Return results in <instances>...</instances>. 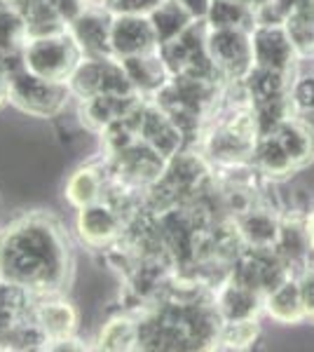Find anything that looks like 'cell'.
Returning a JSON list of instances; mask_svg holds the SVG:
<instances>
[{
    "label": "cell",
    "instance_id": "1",
    "mask_svg": "<svg viewBox=\"0 0 314 352\" xmlns=\"http://www.w3.org/2000/svg\"><path fill=\"white\" fill-rule=\"evenodd\" d=\"M3 277L36 296L64 294L71 282V247L64 228L45 214H26L0 230Z\"/></svg>",
    "mask_w": 314,
    "mask_h": 352
},
{
    "label": "cell",
    "instance_id": "2",
    "mask_svg": "<svg viewBox=\"0 0 314 352\" xmlns=\"http://www.w3.org/2000/svg\"><path fill=\"white\" fill-rule=\"evenodd\" d=\"M10 82V106L21 111L24 116L49 120L59 118L66 111L68 101L73 99L66 82L45 80L31 73L28 68H19L8 78Z\"/></svg>",
    "mask_w": 314,
    "mask_h": 352
},
{
    "label": "cell",
    "instance_id": "3",
    "mask_svg": "<svg viewBox=\"0 0 314 352\" xmlns=\"http://www.w3.org/2000/svg\"><path fill=\"white\" fill-rule=\"evenodd\" d=\"M21 56H24V68L36 76L54 82H68V78L73 76L82 59V50L78 47V43L66 28L54 36L28 38Z\"/></svg>",
    "mask_w": 314,
    "mask_h": 352
},
{
    "label": "cell",
    "instance_id": "4",
    "mask_svg": "<svg viewBox=\"0 0 314 352\" xmlns=\"http://www.w3.org/2000/svg\"><path fill=\"white\" fill-rule=\"evenodd\" d=\"M66 85L78 101L96 94H136L122 61L113 54L82 56Z\"/></svg>",
    "mask_w": 314,
    "mask_h": 352
},
{
    "label": "cell",
    "instance_id": "5",
    "mask_svg": "<svg viewBox=\"0 0 314 352\" xmlns=\"http://www.w3.org/2000/svg\"><path fill=\"white\" fill-rule=\"evenodd\" d=\"M104 162L111 179L144 192L164 174V167H167V157H162L144 141H136L115 155H106Z\"/></svg>",
    "mask_w": 314,
    "mask_h": 352
},
{
    "label": "cell",
    "instance_id": "6",
    "mask_svg": "<svg viewBox=\"0 0 314 352\" xmlns=\"http://www.w3.org/2000/svg\"><path fill=\"white\" fill-rule=\"evenodd\" d=\"M207 47L221 78L244 80L254 68V45L247 28H209Z\"/></svg>",
    "mask_w": 314,
    "mask_h": 352
},
{
    "label": "cell",
    "instance_id": "7",
    "mask_svg": "<svg viewBox=\"0 0 314 352\" xmlns=\"http://www.w3.org/2000/svg\"><path fill=\"white\" fill-rule=\"evenodd\" d=\"M76 228L80 242L94 252H108L111 247L122 240L127 219L117 212L108 200H99L94 204L78 209Z\"/></svg>",
    "mask_w": 314,
    "mask_h": 352
},
{
    "label": "cell",
    "instance_id": "8",
    "mask_svg": "<svg viewBox=\"0 0 314 352\" xmlns=\"http://www.w3.org/2000/svg\"><path fill=\"white\" fill-rule=\"evenodd\" d=\"M111 26L113 14L99 0H89L87 8L68 24V33L82 50V56H106L111 54Z\"/></svg>",
    "mask_w": 314,
    "mask_h": 352
},
{
    "label": "cell",
    "instance_id": "9",
    "mask_svg": "<svg viewBox=\"0 0 314 352\" xmlns=\"http://www.w3.org/2000/svg\"><path fill=\"white\" fill-rule=\"evenodd\" d=\"M139 136L144 144H148L153 151H157L167 160L174 157L179 151H183L188 144L186 134L181 132L179 124L171 120L169 113L153 99H146L144 111H141Z\"/></svg>",
    "mask_w": 314,
    "mask_h": 352
},
{
    "label": "cell",
    "instance_id": "10",
    "mask_svg": "<svg viewBox=\"0 0 314 352\" xmlns=\"http://www.w3.org/2000/svg\"><path fill=\"white\" fill-rule=\"evenodd\" d=\"M157 50V38L148 16L141 14H113L111 26V54L127 59Z\"/></svg>",
    "mask_w": 314,
    "mask_h": 352
},
{
    "label": "cell",
    "instance_id": "11",
    "mask_svg": "<svg viewBox=\"0 0 314 352\" xmlns=\"http://www.w3.org/2000/svg\"><path fill=\"white\" fill-rule=\"evenodd\" d=\"M144 101L139 94H96L78 101V116L85 127L94 134H101L106 127L131 113Z\"/></svg>",
    "mask_w": 314,
    "mask_h": 352
},
{
    "label": "cell",
    "instance_id": "12",
    "mask_svg": "<svg viewBox=\"0 0 314 352\" xmlns=\"http://www.w3.org/2000/svg\"><path fill=\"white\" fill-rule=\"evenodd\" d=\"M33 322L43 329V333L47 336L49 345H52L56 340L76 336L80 315L71 300H66L61 294H52V296H40L36 300Z\"/></svg>",
    "mask_w": 314,
    "mask_h": 352
},
{
    "label": "cell",
    "instance_id": "13",
    "mask_svg": "<svg viewBox=\"0 0 314 352\" xmlns=\"http://www.w3.org/2000/svg\"><path fill=\"white\" fill-rule=\"evenodd\" d=\"M251 45H254V64L287 71L293 64L295 47L289 38L287 26H260L251 31Z\"/></svg>",
    "mask_w": 314,
    "mask_h": 352
},
{
    "label": "cell",
    "instance_id": "14",
    "mask_svg": "<svg viewBox=\"0 0 314 352\" xmlns=\"http://www.w3.org/2000/svg\"><path fill=\"white\" fill-rule=\"evenodd\" d=\"M127 71V78L134 87V92L144 99H155L162 92V87L171 80L167 66H164L159 50H150L144 54H134L127 59H120Z\"/></svg>",
    "mask_w": 314,
    "mask_h": 352
},
{
    "label": "cell",
    "instance_id": "15",
    "mask_svg": "<svg viewBox=\"0 0 314 352\" xmlns=\"http://www.w3.org/2000/svg\"><path fill=\"white\" fill-rule=\"evenodd\" d=\"M108 179L111 176H108L106 162H92L85 164V167H78L76 172L68 176L64 188L68 204L78 212V209L87 207V204L104 200Z\"/></svg>",
    "mask_w": 314,
    "mask_h": 352
},
{
    "label": "cell",
    "instance_id": "16",
    "mask_svg": "<svg viewBox=\"0 0 314 352\" xmlns=\"http://www.w3.org/2000/svg\"><path fill=\"white\" fill-rule=\"evenodd\" d=\"M265 300V296L254 289L239 285L230 277L227 282H223L216 292V308H218L223 322H247L254 320L256 312L260 310V303Z\"/></svg>",
    "mask_w": 314,
    "mask_h": 352
},
{
    "label": "cell",
    "instance_id": "17",
    "mask_svg": "<svg viewBox=\"0 0 314 352\" xmlns=\"http://www.w3.org/2000/svg\"><path fill=\"white\" fill-rule=\"evenodd\" d=\"M237 228L249 249H275L282 223L267 209H247L239 214Z\"/></svg>",
    "mask_w": 314,
    "mask_h": 352
},
{
    "label": "cell",
    "instance_id": "18",
    "mask_svg": "<svg viewBox=\"0 0 314 352\" xmlns=\"http://www.w3.org/2000/svg\"><path fill=\"white\" fill-rule=\"evenodd\" d=\"M38 296L31 294L26 287L10 280H0V329H10L21 322L33 320Z\"/></svg>",
    "mask_w": 314,
    "mask_h": 352
},
{
    "label": "cell",
    "instance_id": "19",
    "mask_svg": "<svg viewBox=\"0 0 314 352\" xmlns=\"http://www.w3.org/2000/svg\"><path fill=\"white\" fill-rule=\"evenodd\" d=\"M265 310L272 320L282 322V324H295L302 317H307L300 294V282L293 280V277L282 282L275 292H270L265 296Z\"/></svg>",
    "mask_w": 314,
    "mask_h": 352
},
{
    "label": "cell",
    "instance_id": "20",
    "mask_svg": "<svg viewBox=\"0 0 314 352\" xmlns=\"http://www.w3.org/2000/svg\"><path fill=\"white\" fill-rule=\"evenodd\" d=\"M251 160H254V164L260 169L262 174L272 176V179H282V176H287L295 169L293 160H291V155L282 146V141H279L277 134L258 136L256 144H254Z\"/></svg>",
    "mask_w": 314,
    "mask_h": 352
},
{
    "label": "cell",
    "instance_id": "21",
    "mask_svg": "<svg viewBox=\"0 0 314 352\" xmlns=\"http://www.w3.org/2000/svg\"><path fill=\"white\" fill-rule=\"evenodd\" d=\"M136 340H139L136 315L120 312V315H113L106 324H101L99 336H96V348L108 352H127L136 350Z\"/></svg>",
    "mask_w": 314,
    "mask_h": 352
},
{
    "label": "cell",
    "instance_id": "22",
    "mask_svg": "<svg viewBox=\"0 0 314 352\" xmlns=\"http://www.w3.org/2000/svg\"><path fill=\"white\" fill-rule=\"evenodd\" d=\"M148 19H150V24H153V31H155L157 47L174 41V38H179L181 33L195 21L192 14L188 12L179 0H162V5L153 10V12L148 14Z\"/></svg>",
    "mask_w": 314,
    "mask_h": 352
},
{
    "label": "cell",
    "instance_id": "23",
    "mask_svg": "<svg viewBox=\"0 0 314 352\" xmlns=\"http://www.w3.org/2000/svg\"><path fill=\"white\" fill-rule=\"evenodd\" d=\"M289 73L287 71H277V68H267V66H256L249 71V76L244 78V89L247 96L251 99V104H258V101L267 99H277V96H287L289 92V82H287Z\"/></svg>",
    "mask_w": 314,
    "mask_h": 352
},
{
    "label": "cell",
    "instance_id": "24",
    "mask_svg": "<svg viewBox=\"0 0 314 352\" xmlns=\"http://www.w3.org/2000/svg\"><path fill=\"white\" fill-rule=\"evenodd\" d=\"M275 134L279 136V141H282V146L287 148L295 167H302V164L314 160V132L305 122L291 118V120L284 122Z\"/></svg>",
    "mask_w": 314,
    "mask_h": 352
},
{
    "label": "cell",
    "instance_id": "25",
    "mask_svg": "<svg viewBox=\"0 0 314 352\" xmlns=\"http://www.w3.org/2000/svg\"><path fill=\"white\" fill-rule=\"evenodd\" d=\"M21 14H24V19H26L28 38L54 36V33H61L68 28L64 16L59 14V10L54 8L52 0H33Z\"/></svg>",
    "mask_w": 314,
    "mask_h": 352
},
{
    "label": "cell",
    "instance_id": "26",
    "mask_svg": "<svg viewBox=\"0 0 314 352\" xmlns=\"http://www.w3.org/2000/svg\"><path fill=\"white\" fill-rule=\"evenodd\" d=\"M204 21L209 28H247L254 21V10L244 0H211Z\"/></svg>",
    "mask_w": 314,
    "mask_h": 352
},
{
    "label": "cell",
    "instance_id": "27",
    "mask_svg": "<svg viewBox=\"0 0 314 352\" xmlns=\"http://www.w3.org/2000/svg\"><path fill=\"white\" fill-rule=\"evenodd\" d=\"M291 106H293L291 94L251 104V113H254V122H256V129H258V136L275 134L284 122L291 120Z\"/></svg>",
    "mask_w": 314,
    "mask_h": 352
},
{
    "label": "cell",
    "instance_id": "28",
    "mask_svg": "<svg viewBox=\"0 0 314 352\" xmlns=\"http://www.w3.org/2000/svg\"><path fill=\"white\" fill-rule=\"evenodd\" d=\"M26 41L24 14L14 8H0V54L21 52Z\"/></svg>",
    "mask_w": 314,
    "mask_h": 352
},
{
    "label": "cell",
    "instance_id": "29",
    "mask_svg": "<svg viewBox=\"0 0 314 352\" xmlns=\"http://www.w3.org/2000/svg\"><path fill=\"white\" fill-rule=\"evenodd\" d=\"M312 242H310V232L307 228H302L298 223H284L279 230V240L275 244V252L282 256L287 263H293L305 256L310 252Z\"/></svg>",
    "mask_w": 314,
    "mask_h": 352
},
{
    "label": "cell",
    "instance_id": "30",
    "mask_svg": "<svg viewBox=\"0 0 314 352\" xmlns=\"http://www.w3.org/2000/svg\"><path fill=\"white\" fill-rule=\"evenodd\" d=\"M287 31L298 54L314 52V14L310 12H293L287 19Z\"/></svg>",
    "mask_w": 314,
    "mask_h": 352
},
{
    "label": "cell",
    "instance_id": "31",
    "mask_svg": "<svg viewBox=\"0 0 314 352\" xmlns=\"http://www.w3.org/2000/svg\"><path fill=\"white\" fill-rule=\"evenodd\" d=\"M111 14H141L148 16L162 0H99Z\"/></svg>",
    "mask_w": 314,
    "mask_h": 352
},
{
    "label": "cell",
    "instance_id": "32",
    "mask_svg": "<svg viewBox=\"0 0 314 352\" xmlns=\"http://www.w3.org/2000/svg\"><path fill=\"white\" fill-rule=\"evenodd\" d=\"M293 106L300 111H314V78H302L291 89Z\"/></svg>",
    "mask_w": 314,
    "mask_h": 352
},
{
    "label": "cell",
    "instance_id": "33",
    "mask_svg": "<svg viewBox=\"0 0 314 352\" xmlns=\"http://www.w3.org/2000/svg\"><path fill=\"white\" fill-rule=\"evenodd\" d=\"M298 282H300V294H302V303H305V312H307V317L314 320V265L302 272V277Z\"/></svg>",
    "mask_w": 314,
    "mask_h": 352
},
{
    "label": "cell",
    "instance_id": "34",
    "mask_svg": "<svg viewBox=\"0 0 314 352\" xmlns=\"http://www.w3.org/2000/svg\"><path fill=\"white\" fill-rule=\"evenodd\" d=\"M179 3L192 14V19H207L211 0H179Z\"/></svg>",
    "mask_w": 314,
    "mask_h": 352
},
{
    "label": "cell",
    "instance_id": "35",
    "mask_svg": "<svg viewBox=\"0 0 314 352\" xmlns=\"http://www.w3.org/2000/svg\"><path fill=\"white\" fill-rule=\"evenodd\" d=\"M10 104V82H8V76L0 71V109Z\"/></svg>",
    "mask_w": 314,
    "mask_h": 352
},
{
    "label": "cell",
    "instance_id": "36",
    "mask_svg": "<svg viewBox=\"0 0 314 352\" xmlns=\"http://www.w3.org/2000/svg\"><path fill=\"white\" fill-rule=\"evenodd\" d=\"M244 3H247V5H249V8H251V10H254V12H256V10H258V8H260V5H265V3H267V0H244Z\"/></svg>",
    "mask_w": 314,
    "mask_h": 352
},
{
    "label": "cell",
    "instance_id": "37",
    "mask_svg": "<svg viewBox=\"0 0 314 352\" xmlns=\"http://www.w3.org/2000/svg\"><path fill=\"white\" fill-rule=\"evenodd\" d=\"M307 232H310V242H312V249H314V214H312L310 223H307Z\"/></svg>",
    "mask_w": 314,
    "mask_h": 352
},
{
    "label": "cell",
    "instance_id": "38",
    "mask_svg": "<svg viewBox=\"0 0 314 352\" xmlns=\"http://www.w3.org/2000/svg\"><path fill=\"white\" fill-rule=\"evenodd\" d=\"M0 280H3V268H0Z\"/></svg>",
    "mask_w": 314,
    "mask_h": 352
}]
</instances>
